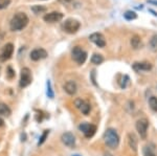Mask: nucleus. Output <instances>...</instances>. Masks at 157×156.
Here are the masks:
<instances>
[{
  "label": "nucleus",
  "mask_w": 157,
  "mask_h": 156,
  "mask_svg": "<svg viewBox=\"0 0 157 156\" xmlns=\"http://www.w3.org/2000/svg\"><path fill=\"white\" fill-rule=\"evenodd\" d=\"M29 23V18L24 13H17L11 20V23H10V27H11L12 31H21L23 29L25 26Z\"/></svg>",
  "instance_id": "f257e3e1"
},
{
  "label": "nucleus",
  "mask_w": 157,
  "mask_h": 156,
  "mask_svg": "<svg viewBox=\"0 0 157 156\" xmlns=\"http://www.w3.org/2000/svg\"><path fill=\"white\" fill-rule=\"evenodd\" d=\"M104 139H105L106 145L111 149H116L120 145V136H118L117 132L112 128L107 129V131L105 132V135H104Z\"/></svg>",
  "instance_id": "f03ea898"
},
{
  "label": "nucleus",
  "mask_w": 157,
  "mask_h": 156,
  "mask_svg": "<svg viewBox=\"0 0 157 156\" xmlns=\"http://www.w3.org/2000/svg\"><path fill=\"white\" fill-rule=\"evenodd\" d=\"M71 55H72V59L80 65L84 64L86 59H87V52L83 48H81L80 46L73 47Z\"/></svg>",
  "instance_id": "7ed1b4c3"
},
{
  "label": "nucleus",
  "mask_w": 157,
  "mask_h": 156,
  "mask_svg": "<svg viewBox=\"0 0 157 156\" xmlns=\"http://www.w3.org/2000/svg\"><path fill=\"white\" fill-rule=\"evenodd\" d=\"M148 127H149V122L147 119H141L136 122V130H137L141 139H146L147 138V135H148Z\"/></svg>",
  "instance_id": "20e7f679"
},
{
  "label": "nucleus",
  "mask_w": 157,
  "mask_h": 156,
  "mask_svg": "<svg viewBox=\"0 0 157 156\" xmlns=\"http://www.w3.org/2000/svg\"><path fill=\"white\" fill-rule=\"evenodd\" d=\"M33 81V77H32V72L27 67H24L21 70V78H20V82L19 85L21 88H25L32 83Z\"/></svg>",
  "instance_id": "39448f33"
},
{
  "label": "nucleus",
  "mask_w": 157,
  "mask_h": 156,
  "mask_svg": "<svg viewBox=\"0 0 157 156\" xmlns=\"http://www.w3.org/2000/svg\"><path fill=\"white\" fill-rule=\"evenodd\" d=\"M80 22L75 19H67L64 23V31L68 34H75L80 29Z\"/></svg>",
  "instance_id": "423d86ee"
},
{
  "label": "nucleus",
  "mask_w": 157,
  "mask_h": 156,
  "mask_svg": "<svg viewBox=\"0 0 157 156\" xmlns=\"http://www.w3.org/2000/svg\"><path fill=\"white\" fill-rule=\"evenodd\" d=\"M78 129L84 133L85 137L90 138L95 134V132H97V126H94L92 124H88V123H83V124H81L78 126Z\"/></svg>",
  "instance_id": "0eeeda50"
},
{
  "label": "nucleus",
  "mask_w": 157,
  "mask_h": 156,
  "mask_svg": "<svg viewBox=\"0 0 157 156\" xmlns=\"http://www.w3.org/2000/svg\"><path fill=\"white\" fill-rule=\"evenodd\" d=\"M13 52H14V45L12 43H7L2 47L1 51H0V61L4 62L6 60L11 59L13 56Z\"/></svg>",
  "instance_id": "6e6552de"
},
{
  "label": "nucleus",
  "mask_w": 157,
  "mask_h": 156,
  "mask_svg": "<svg viewBox=\"0 0 157 156\" xmlns=\"http://www.w3.org/2000/svg\"><path fill=\"white\" fill-rule=\"evenodd\" d=\"M89 39H90L91 42H93L97 46L101 47V48H103V47L106 46L105 37H104L101 32H93V34L90 35Z\"/></svg>",
  "instance_id": "1a4fd4ad"
},
{
  "label": "nucleus",
  "mask_w": 157,
  "mask_h": 156,
  "mask_svg": "<svg viewBox=\"0 0 157 156\" xmlns=\"http://www.w3.org/2000/svg\"><path fill=\"white\" fill-rule=\"evenodd\" d=\"M61 140H62L63 144L69 148L75 147V137L71 132L63 133L62 136H61Z\"/></svg>",
  "instance_id": "9d476101"
},
{
  "label": "nucleus",
  "mask_w": 157,
  "mask_h": 156,
  "mask_svg": "<svg viewBox=\"0 0 157 156\" xmlns=\"http://www.w3.org/2000/svg\"><path fill=\"white\" fill-rule=\"evenodd\" d=\"M45 22H48V23H55V22H59L63 19V14H61L59 12H52L46 14L43 17Z\"/></svg>",
  "instance_id": "9b49d317"
},
{
  "label": "nucleus",
  "mask_w": 157,
  "mask_h": 156,
  "mask_svg": "<svg viewBox=\"0 0 157 156\" xmlns=\"http://www.w3.org/2000/svg\"><path fill=\"white\" fill-rule=\"evenodd\" d=\"M75 107H77L78 109L83 113V114L87 115L88 113L90 112V105L88 104L87 102H85L84 100L77 99L75 101Z\"/></svg>",
  "instance_id": "f8f14e48"
},
{
  "label": "nucleus",
  "mask_w": 157,
  "mask_h": 156,
  "mask_svg": "<svg viewBox=\"0 0 157 156\" xmlns=\"http://www.w3.org/2000/svg\"><path fill=\"white\" fill-rule=\"evenodd\" d=\"M47 57V51L43 48H36L30 52V59L33 61H39V60L45 59Z\"/></svg>",
  "instance_id": "ddd939ff"
},
{
  "label": "nucleus",
  "mask_w": 157,
  "mask_h": 156,
  "mask_svg": "<svg viewBox=\"0 0 157 156\" xmlns=\"http://www.w3.org/2000/svg\"><path fill=\"white\" fill-rule=\"evenodd\" d=\"M133 69L135 71H149L152 69V64L149 62H136L133 64Z\"/></svg>",
  "instance_id": "4468645a"
},
{
  "label": "nucleus",
  "mask_w": 157,
  "mask_h": 156,
  "mask_svg": "<svg viewBox=\"0 0 157 156\" xmlns=\"http://www.w3.org/2000/svg\"><path fill=\"white\" fill-rule=\"evenodd\" d=\"M144 155L145 156H157L156 146L153 143H150L144 147Z\"/></svg>",
  "instance_id": "2eb2a0df"
},
{
  "label": "nucleus",
  "mask_w": 157,
  "mask_h": 156,
  "mask_svg": "<svg viewBox=\"0 0 157 156\" xmlns=\"http://www.w3.org/2000/svg\"><path fill=\"white\" fill-rule=\"evenodd\" d=\"M77 84H75L73 81H68L65 83V85H64V90L67 92L68 94H70V95H73V94H75V92H77Z\"/></svg>",
  "instance_id": "dca6fc26"
},
{
  "label": "nucleus",
  "mask_w": 157,
  "mask_h": 156,
  "mask_svg": "<svg viewBox=\"0 0 157 156\" xmlns=\"http://www.w3.org/2000/svg\"><path fill=\"white\" fill-rule=\"evenodd\" d=\"M128 143L131 149H133L134 152H136L137 151V138L133 133H129L128 134Z\"/></svg>",
  "instance_id": "f3484780"
},
{
  "label": "nucleus",
  "mask_w": 157,
  "mask_h": 156,
  "mask_svg": "<svg viewBox=\"0 0 157 156\" xmlns=\"http://www.w3.org/2000/svg\"><path fill=\"white\" fill-rule=\"evenodd\" d=\"M12 113L11 108L7 106L4 103H0V115H3V116H10Z\"/></svg>",
  "instance_id": "a211bd4d"
},
{
  "label": "nucleus",
  "mask_w": 157,
  "mask_h": 156,
  "mask_svg": "<svg viewBox=\"0 0 157 156\" xmlns=\"http://www.w3.org/2000/svg\"><path fill=\"white\" fill-rule=\"evenodd\" d=\"M131 45H132L133 48L137 49L139 47L141 46V39L140 37L137 36V35H135V36H133L131 38Z\"/></svg>",
  "instance_id": "6ab92c4d"
},
{
  "label": "nucleus",
  "mask_w": 157,
  "mask_h": 156,
  "mask_svg": "<svg viewBox=\"0 0 157 156\" xmlns=\"http://www.w3.org/2000/svg\"><path fill=\"white\" fill-rule=\"evenodd\" d=\"M103 62H104V57L100 54H94L92 58H91V63L92 64L98 65V64H102Z\"/></svg>",
  "instance_id": "aec40b11"
},
{
  "label": "nucleus",
  "mask_w": 157,
  "mask_h": 156,
  "mask_svg": "<svg viewBox=\"0 0 157 156\" xmlns=\"http://www.w3.org/2000/svg\"><path fill=\"white\" fill-rule=\"evenodd\" d=\"M32 11L35 13V14H42V13H45L47 11L46 7L45 6H32Z\"/></svg>",
  "instance_id": "412c9836"
},
{
  "label": "nucleus",
  "mask_w": 157,
  "mask_h": 156,
  "mask_svg": "<svg viewBox=\"0 0 157 156\" xmlns=\"http://www.w3.org/2000/svg\"><path fill=\"white\" fill-rule=\"evenodd\" d=\"M149 104H150V107L152 108V110L157 112V97H151L150 100H149Z\"/></svg>",
  "instance_id": "4be33fe9"
},
{
  "label": "nucleus",
  "mask_w": 157,
  "mask_h": 156,
  "mask_svg": "<svg viewBox=\"0 0 157 156\" xmlns=\"http://www.w3.org/2000/svg\"><path fill=\"white\" fill-rule=\"evenodd\" d=\"M150 48L153 51H157V36H153L150 40Z\"/></svg>",
  "instance_id": "5701e85b"
},
{
  "label": "nucleus",
  "mask_w": 157,
  "mask_h": 156,
  "mask_svg": "<svg viewBox=\"0 0 157 156\" xmlns=\"http://www.w3.org/2000/svg\"><path fill=\"white\" fill-rule=\"evenodd\" d=\"M124 17H125V19H127V20H133V19L137 18V15H136V13H134L132 11H128L124 14Z\"/></svg>",
  "instance_id": "b1692460"
},
{
  "label": "nucleus",
  "mask_w": 157,
  "mask_h": 156,
  "mask_svg": "<svg viewBox=\"0 0 157 156\" xmlns=\"http://www.w3.org/2000/svg\"><path fill=\"white\" fill-rule=\"evenodd\" d=\"M47 97H50V99H54L55 93L52 91V83L50 81H47Z\"/></svg>",
  "instance_id": "393cba45"
},
{
  "label": "nucleus",
  "mask_w": 157,
  "mask_h": 156,
  "mask_svg": "<svg viewBox=\"0 0 157 156\" xmlns=\"http://www.w3.org/2000/svg\"><path fill=\"white\" fill-rule=\"evenodd\" d=\"M48 133H49V131L48 130H45L44 132H43V134H42V136L40 137V139H39V143H38V146H40V145H42L43 143L46 140V138H47V136H48Z\"/></svg>",
  "instance_id": "a878e982"
},
{
  "label": "nucleus",
  "mask_w": 157,
  "mask_h": 156,
  "mask_svg": "<svg viewBox=\"0 0 157 156\" xmlns=\"http://www.w3.org/2000/svg\"><path fill=\"white\" fill-rule=\"evenodd\" d=\"M11 0H0V10H3L10 6Z\"/></svg>",
  "instance_id": "bb28decb"
},
{
  "label": "nucleus",
  "mask_w": 157,
  "mask_h": 156,
  "mask_svg": "<svg viewBox=\"0 0 157 156\" xmlns=\"http://www.w3.org/2000/svg\"><path fill=\"white\" fill-rule=\"evenodd\" d=\"M6 75H7V78L9 79H13V78L15 77V71L13 70L12 67H7V69H6Z\"/></svg>",
  "instance_id": "cd10ccee"
},
{
  "label": "nucleus",
  "mask_w": 157,
  "mask_h": 156,
  "mask_svg": "<svg viewBox=\"0 0 157 156\" xmlns=\"http://www.w3.org/2000/svg\"><path fill=\"white\" fill-rule=\"evenodd\" d=\"M72 0H59V2H61V3H69V2H71Z\"/></svg>",
  "instance_id": "c85d7f7f"
},
{
  "label": "nucleus",
  "mask_w": 157,
  "mask_h": 156,
  "mask_svg": "<svg viewBox=\"0 0 157 156\" xmlns=\"http://www.w3.org/2000/svg\"><path fill=\"white\" fill-rule=\"evenodd\" d=\"M149 3H153V4H157V1H154V0H148Z\"/></svg>",
  "instance_id": "c756f323"
},
{
  "label": "nucleus",
  "mask_w": 157,
  "mask_h": 156,
  "mask_svg": "<svg viewBox=\"0 0 157 156\" xmlns=\"http://www.w3.org/2000/svg\"><path fill=\"white\" fill-rule=\"evenodd\" d=\"M3 38H4V34H1V32H0V42L3 40Z\"/></svg>",
  "instance_id": "7c9ffc66"
},
{
  "label": "nucleus",
  "mask_w": 157,
  "mask_h": 156,
  "mask_svg": "<svg viewBox=\"0 0 157 156\" xmlns=\"http://www.w3.org/2000/svg\"><path fill=\"white\" fill-rule=\"evenodd\" d=\"M3 120H2V119H0V127H1V126H3Z\"/></svg>",
  "instance_id": "2f4dec72"
},
{
  "label": "nucleus",
  "mask_w": 157,
  "mask_h": 156,
  "mask_svg": "<svg viewBox=\"0 0 157 156\" xmlns=\"http://www.w3.org/2000/svg\"><path fill=\"white\" fill-rule=\"evenodd\" d=\"M73 156H80V155H73Z\"/></svg>",
  "instance_id": "473e14b6"
}]
</instances>
